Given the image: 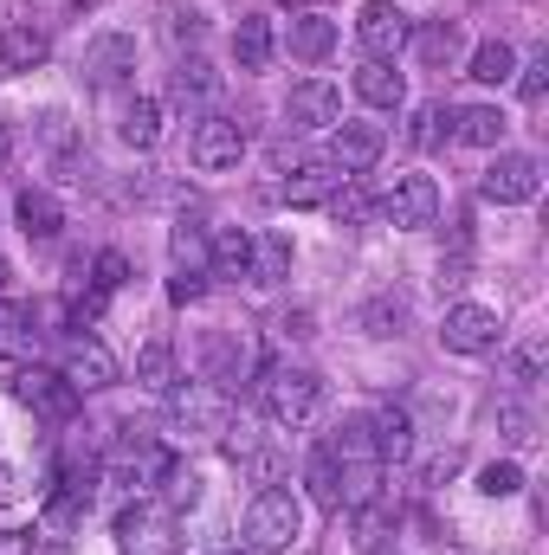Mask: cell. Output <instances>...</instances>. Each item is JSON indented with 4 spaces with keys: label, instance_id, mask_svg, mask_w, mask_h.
<instances>
[{
    "label": "cell",
    "instance_id": "6da1fadb",
    "mask_svg": "<svg viewBox=\"0 0 549 555\" xmlns=\"http://www.w3.org/2000/svg\"><path fill=\"white\" fill-rule=\"evenodd\" d=\"M233 395H220L214 382H188L168 388V433L175 439H227L233 433Z\"/></svg>",
    "mask_w": 549,
    "mask_h": 555
},
{
    "label": "cell",
    "instance_id": "7a4b0ae2",
    "mask_svg": "<svg viewBox=\"0 0 549 555\" xmlns=\"http://www.w3.org/2000/svg\"><path fill=\"white\" fill-rule=\"evenodd\" d=\"M323 401V375L317 369H291V362H272L259 369V408L272 426H304Z\"/></svg>",
    "mask_w": 549,
    "mask_h": 555
},
{
    "label": "cell",
    "instance_id": "3957f363",
    "mask_svg": "<svg viewBox=\"0 0 549 555\" xmlns=\"http://www.w3.org/2000/svg\"><path fill=\"white\" fill-rule=\"evenodd\" d=\"M297 537H304V504L284 485H266L253 498V511H246V543L259 555H284V550H297Z\"/></svg>",
    "mask_w": 549,
    "mask_h": 555
},
{
    "label": "cell",
    "instance_id": "277c9868",
    "mask_svg": "<svg viewBox=\"0 0 549 555\" xmlns=\"http://www.w3.org/2000/svg\"><path fill=\"white\" fill-rule=\"evenodd\" d=\"M408 39H413V20L401 13V0H369V7L356 13V46H362V59L395 65V59L408 52Z\"/></svg>",
    "mask_w": 549,
    "mask_h": 555
},
{
    "label": "cell",
    "instance_id": "5b68a950",
    "mask_svg": "<svg viewBox=\"0 0 549 555\" xmlns=\"http://www.w3.org/2000/svg\"><path fill=\"white\" fill-rule=\"evenodd\" d=\"M13 401L33 408L39 420H52V426H72V414H78V388L59 369H20L13 375Z\"/></svg>",
    "mask_w": 549,
    "mask_h": 555
},
{
    "label": "cell",
    "instance_id": "8992f818",
    "mask_svg": "<svg viewBox=\"0 0 549 555\" xmlns=\"http://www.w3.org/2000/svg\"><path fill=\"white\" fill-rule=\"evenodd\" d=\"M485 201H498V207H524V201H537V188H544V162L537 155H524V149H498V162L485 168Z\"/></svg>",
    "mask_w": 549,
    "mask_h": 555
},
{
    "label": "cell",
    "instance_id": "52a82bcc",
    "mask_svg": "<svg viewBox=\"0 0 549 555\" xmlns=\"http://www.w3.org/2000/svg\"><path fill=\"white\" fill-rule=\"evenodd\" d=\"M498 310L491 304H452L446 310V323H439V343L452 349V356H485V349H498Z\"/></svg>",
    "mask_w": 549,
    "mask_h": 555
},
{
    "label": "cell",
    "instance_id": "ba28073f",
    "mask_svg": "<svg viewBox=\"0 0 549 555\" xmlns=\"http://www.w3.org/2000/svg\"><path fill=\"white\" fill-rule=\"evenodd\" d=\"M284 124H291V130H336V124H343V91H336L330 78H304V85H291V98H284Z\"/></svg>",
    "mask_w": 549,
    "mask_h": 555
},
{
    "label": "cell",
    "instance_id": "9c48e42d",
    "mask_svg": "<svg viewBox=\"0 0 549 555\" xmlns=\"http://www.w3.org/2000/svg\"><path fill=\"white\" fill-rule=\"evenodd\" d=\"M382 214H388V227H401V233L433 227V220H439V188H433V175H401V181L388 188Z\"/></svg>",
    "mask_w": 549,
    "mask_h": 555
},
{
    "label": "cell",
    "instance_id": "30bf717a",
    "mask_svg": "<svg viewBox=\"0 0 549 555\" xmlns=\"http://www.w3.org/2000/svg\"><path fill=\"white\" fill-rule=\"evenodd\" d=\"M259 375V349L240 336V330H227V336H207V375L201 382H214L220 395H233L240 382H253Z\"/></svg>",
    "mask_w": 549,
    "mask_h": 555
},
{
    "label": "cell",
    "instance_id": "8fae6325",
    "mask_svg": "<svg viewBox=\"0 0 549 555\" xmlns=\"http://www.w3.org/2000/svg\"><path fill=\"white\" fill-rule=\"evenodd\" d=\"M78 395H104V388H117L124 382V369H117V356L98 343V336H78L72 349H65V369H59Z\"/></svg>",
    "mask_w": 549,
    "mask_h": 555
},
{
    "label": "cell",
    "instance_id": "7c38bea8",
    "mask_svg": "<svg viewBox=\"0 0 549 555\" xmlns=\"http://www.w3.org/2000/svg\"><path fill=\"white\" fill-rule=\"evenodd\" d=\"M130 72H137V39H130V33H98V39L85 46V85L111 91V85H124Z\"/></svg>",
    "mask_w": 549,
    "mask_h": 555
},
{
    "label": "cell",
    "instance_id": "4fadbf2b",
    "mask_svg": "<svg viewBox=\"0 0 549 555\" xmlns=\"http://www.w3.org/2000/svg\"><path fill=\"white\" fill-rule=\"evenodd\" d=\"M343 181H349V175H343L330 155H323V162H297V168L278 181V201H284V207H323Z\"/></svg>",
    "mask_w": 549,
    "mask_h": 555
},
{
    "label": "cell",
    "instance_id": "5bb4252c",
    "mask_svg": "<svg viewBox=\"0 0 549 555\" xmlns=\"http://www.w3.org/2000/svg\"><path fill=\"white\" fill-rule=\"evenodd\" d=\"M240 155H246V130L233 117H201V130H194V168L220 175V168H240Z\"/></svg>",
    "mask_w": 549,
    "mask_h": 555
},
{
    "label": "cell",
    "instance_id": "9a60e30c",
    "mask_svg": "<svg viewBox=\"0 0 549 555\" xmlns=\"http://www.w3.org/2000/svg\"><path fill=\"white\" fill-rule=\"evenodd\" d=\"M382 124H336L330 130V162L343 168V175H369L375 162H382Z\"/></svg>",
    "mask_w": 549,
    "mask_h": 555
},
{
    "label": "cell",
    "instance_id": "2e32d148",
    "mask_svg": "<svg viewBox=\"0 0 549 555\" xmlns=\"http://www.w3.org/2000/svg\"><path fill=\"white\" fill-rule=\"evenodd\" d=\"M395 530H401V517L382 498H369V504L349 511V543H356V555H388L395 550Z\"/></svg>",
    "mask_w": 549,
    "mask_h": 555
},
{
    "label": "cell",
    "instance_id": "e0dca14e",
    "mask_svg": "<svg viewBox=\"0 0 549 555\" xmlns=\"http://www.w3.org/2000/svg\"><path fill=\"white\" fill-rule=\"evenodd\" d=\"M369 439H375V459L382 465H408L413 459V414L408 408H375L369 414Z\"/></svg>",
    "mask_w": 549,
    "mask_h": 555
},
{
    "label": "cell",
    "instance_id": "ac0fdd59",
    "mask_svg": "<svg viewBox=\"0 0 549 555\" xmlns=\"http://www.w3.org/2000/svg\"><path fill=\"white\" fill-rule=\"evenodd\" d=\"M356 98H362L369 111H401V104H408V78H401L395 65H382V59H362V65H356Z\"/></svg>",
    "mask_w": 549,
    "mask_h": 555
},
{
    "label": "cell",
    "instance_id": "d6986e66",
    "mask_svg": "<svg viewBox=\"0 0 549 555\" xmlns=\"http://www.w3.org/2000/svg\"><path fill=\"white\" fill-rule=\"evenodd\" d=\"M511 130V117L498 111V104H465V111H452V137L465 142V149H498Z\"/></svg>",
    "mask_w": 549,
    "mask_h": 555
},
{
    "label": "cell",
    "instance_id": "ffe728a7",
    "mask_svg": "<svg viewBox=\"0 0 549 555\" xmlns=\"http://www.w3.org/2000/svg\"><path fill=\"white\" fill-rule=\"evenodd\" d=\"M46 52H52V39H46V26H33V20H20V26L0 33V65H7V72H33V65H46Z\"/></svg>",
    "mask_w": 549,
    "mask_h": 555
},
{
    "label": "cell",
    "instance_id": "44dd1931",
    "mask_svg": "<svg viewBox=\"0 0 549 555\" xmlns=\"http://www.w3.org/2000/svg\"><path fill=\"white\" fill-rule=\"evenodd\" d=\"M13 214H20V233L26 240H59V227H65V214H59V201L46 194V188H20V201H13Z\"/></svg>",
    "mask_w": 549,
    "mask_h": 555
},
{
    "label": "cell",
    "instance_id": "7402d4cb",
    "mask_svg": "<svg viewBox=\"0 0 549 555\" xmlns=\"http://www.w3.org/2000/svg\"><path fill=\"white\" fill-rule=\"evenodd\" d=\"M207 272L214 278H253V233L220 227V233L207 240Z\"/></svg>",
    "mask_w": 549,
    "mask_h": 555
},
{
    "label": "cell",
    "instance_id": "603a6c76",
    "mask_svg": "<svg viewBox=\"0 0 549 555\" xmlns=\"http://www.w3.org/2000/svg\"><path fill=\"white\" fill-rule=\"evenodd\" d=\"M272 20L266 13H240V26H233V59H240V72H266L272 65Z\"/></svg>",
    "mask_w": 549,
    "mask_h": 555
},
{
    "label": "cell",
    "instance_id": "cb8c5ba5",
    "mask_svg": "<svg viewBox=\"0 0 549 555\" xmlns=\"http://www.w3.org/2000/svg\"><path fill=\"white\" fill-rule=\"evenodd\" d=\"M330 52H336V20H330V13H297V20H291V59L317 65V59H330Z\"/></svg>",
    "mask_w": 549,
    "mask_h": 555
},
{
    "label": "cell",
    "instance_id": "d4e9b609",
    "mask_svg": "<svg viewBox=\"0 0 549 555\" xmlns=\"http://www.w3.org/2000/svg\"><path fill=\"white\" fill-rule=\"evenodd\" d=\"M304 485H310L317 511L343 517V478H336V459H330V446H323V439H317V446H310V459H304Z\"/></svg>",
    "mask_w": 549,
    "mask_h": 555
},
{
    "label": "cell",
    "instance_id": "484cf974",
    "mask_svg": "<svg viewBox=\"0 0 549 555\" xmlns=\"http://www.w3.org/2000/svg\"><path fill=\"white\" fill-rule=\"evenodd\" d=\"M408 46L420 52V59H426V65H433V72H446V65L465 52V39H459V26H452V20H426V26L413 33Z\"/></svg>",
    "mask_w": 549,
    "mask_h": 555
},
{
    "label": "cell",
    "instance_id": "4316f807",
    "mask_svg": "<svg viewBox=\"0 0 549 555\" xmlns=\"http://www.w3.org/2000/svg\"><path fill=\"white\" fill-rule=\"evenodd\" d=\"M465 78H478V85H511V78H518V52H511L505 39H485V46L472 52Z\"/></svg>",
    "mask_w": 549,
    "mask_h": 555
},
{
    "label": "cell",
    "instance_id": "83f0119b",
    "mask_svg": "<svg viewBox=\"0 0 549 555\" xmlns=\"http://www.w3.org/2000/svg\"><path fill=\"white\" fill-rule=\"evenodd\" d=\"M168 259H175V272L207 278V233H201L194 220H181V227L168 233Z\"/></svg>",
    "mask_w": 549,
    "mask_h": 555
},
{
    "label": "cell",
    "instance_id": "f1b7e54d",
    "mask_svg": "<svg viewBox=\"0 0 549 555\" xmlns=\"http://www.w3.org/2000/svg\"><path fill=\"white\" fill-rule=\"evenodd\" d=\"M214 91H220V72L194 52V59H181V72H175V98L181 104H214Z\"/></svg>",
    "mask_w": 549,
    "mask_h": 555
},
{
    "label": "cell",
    "instance_id": "f546056e",
    "mask_svg": "<svg viewBox=\"0 0 549 555\" xmlns=\"http://www.w3.org/2000/svg\"><path fill=\"white\" fill-rule=\"evenodd\" d=\"M155 485H162V504H168V511H194V504H201V472L181 465V459H168Z\"/></svg>",
    "mask_w": 549,
    "mask_h": 555
},
{
    "label": "cell",
    "instance_id": "4dcf8cb0",
    "mask_svg": "<svg viewBox=\"0 0 549 555\" xmlns=\"http://www.w3.org/2000/svg\"><path fill=\"white\" fill-rule=\"evenodd\" d=\"M33 317L20 310V304H7L0 297V362H20V356H33Z\"/></svg>",
    "mask_w": 549,
    "mask_h": 555
},
{
    "label": "cell",
    "instance_id": "1f68e13d",
    "mask_svg": "<svg viewBox=\"0 0 549 555\" xmlns=\"http://www.w3.org/2000/svg\"><path fill=\"white\" fill-rule=\"evenodd\" d=\"M278 278H291V240L266 233V240H253V284H278Z\"/></svg>",
    "mask_w": 549,
    "mask_h": 555
},
{
    "label": "cell",
    "instance_id": "d6a6232c",
    "mask_svg": "<svg viewBox=\"0 0 549 555\" xmlns=\"http://www.w3.org/2000/svg\"><path fill=\"white\" fill-rule=\"evenodd\" d=\"M124 142H130V149H155V142H162V104H155V98H137V104L124 111Z\"/></svg>",
    "mask_w": 549,
    "mask_h": 555
},
{
    "label": "cell",
    "instance_id": "836d02e7",
    "mask_svg": "<svg viewBox=\"0 0 549 555\" xmlns=\"http://www.w3.org/2000/svg\"><path fill=\"white\" fill-rule=\"evenodd\" d=\"M137 382L142 388H175V349H168L162 336L137 349Z\"/></svg>",
    "mask_w": 549,
    "mask_h": 555
},
{
    "label": "cell",
    "instance_id": "e575fe53",
    "mask_svg": "<svg viewBox=\"0 0 549 555\" xmlns=\"http://www.w3.org/2000/svg\"><path fill=\"white\" fill-rule=\"evenodd\" d=\"M408 137H413V149H439V142L452 137V111H446V104H420Z\"/></svg>",
    "mask_w": 549,
    "mask_h": 555
},
{
    "label": "cell",
    "instance_id": "d590c367",
    "mask_svg": "<svg viewBox=\"0 0 549 555\" xmlns=\"http://www.w3.org/2000/svg\"><path fill=\"white\" fill-rule=\"evenodd\" d=\"M478 491H485V498H518V491H524V465H518V459L485 465V472H478Z\"/></svg>",
    "mask_w": 549,
    "mask_h": 555
},
{
    "label": "cell",
    "instance_id": "8d00e7d4",
    "mask_svg": "<svg viewBox=\"0 0 549 555\" xmlns=\"http://www.w3.org/2000/svg\"><path fill=\"white\" fill-rule=\"evenodd\" d=\"M323 207H330L336 220H349V227H356V220H369V194L356 188V175H349V181H343V188H336V194H330Z\"/></svg>",
    "mask_w": 549,
    "mask_h": 555
},
{
    "label": "cell",
    "instance_id": "74e56055",
    "mask_svg": "<svg viewBox=\"0 0 549 555\" xmlns=\"http://www.w3.org/2000/svg\"><path fill=\"white\" fill-rule=\"evenodd\" d=\"M544 85H549V52H537V59L518 65V98L524 104H544Z\"/></svg>",
    "mask_w": 549,
    "mask_h": 555
},
{
    "label": "cell",
    "instance_id": "f35d334b",
    "mask_svg": "<svg viewBox=\"0 0 549 555\" xmlns=\"http://www.w3.org/2000/svg\"><path fill=\"white\" fill-rule=\"evenodd\" d=\"M124 278H130V259H124V253H98V266H91V284H98V297L124 291Z\"/></svg>",
    "mask_w": 549,
    "mask_h": 555
},
{
    "label": "cell",
    "instance_id": "ab89813d",
    "mask_svg": "<svg viewBox=\"0 0 549 555\" xmlns=\"http://www.w3.org/2000/svg\"><path fill=\"white\" fill-rule=\"evenodd\" d=\"M544 343H524V349H518V356H511V382H518V388H531V382H537V375H544Z\"/></svg>",
    "mask_w": 549,
    "mask_h": 555
},
{
    "label": "cell",
    "instance_id": "60d3db41",
    "mask_svg": "<svg viewBox=\"0 0 549 555\" xmlns=\"http://www.w3.org/2000/svg\"><path fill=\"white\" fill-rule=\"evenodd\" d=\"M498 426H505V439H511V446H524V439H531V414H524L518 401H498Z\"/></svg>",
    "mask_w": 549,
    "mask_h": 555
},
{
    "label": "cell",
    "instance_id": "b9f144b4",
    "mask_svg": "<svg viewBox=\"0 0 549 555\" xmlns=\"http://www.w3.org/2000/svg\"><path fill=\"white\" fill-rule=\"evenodd\" d=\"M240 459H246L253 485H278V478H284V459H278V452H240Z\"/></svg>",
    "mask_w": 549,
    "mask_h": 555
},
{
    "label": "cell",
    "instance_id": "7bdbcfd3",
    "mask_svg": "<svg viewBox=\"0 0 549 555\" xmlns=\"http://www.w3.org/2000/svg\"><path fill=\"white\" fill-rule=\"evenodd\" d=\"M459 472V446H446V452H433L426 465H420V485H446Z\"/></svg>",
    "mask_w": 549,
    "mask_h": 555
},
{
    "label": "cell",
    "instance_id": "ee69618b",
    "mask_svg": "<svg viewBox=\"0 0 549 555\" xmlns=\"http://www.w3.org/2000/svg\"><path fill=\"white\" fill-rule=\"evenodd\" d=\"M401 317H408V304H388V297H382V304H369L362 323H369V336H388V323H401Z\"/></svg>",
    "mask_w": 549,
    "mask_h": 555
},
{
    "label": "cell",
    "instance_id": "f6af8a7d",
    "mask_svg": "<svg viewBox=\"0 0 549 555\" xmlns=\"http://www.w3.org/2000/svg\"><path fill=\"white\" fill-rule=\"evenodd\" d=\"M201 291H207V278H188V272H175V284H168V297H175V304H194Z\"/></svg>",
    "mask_w": 549,
    "mask_h": 555
},
{
    "label": "cell",
    "instance_id": "bcb514c9",
    "mask_svg": "<svg viewBox=\"0 0 549 555\" xmlns=\"http://www.w3.org/2000/svg\"><path fill=\"white\" fill-rule=\"evenodd\" d=\"M46 142H52V149H72V124H65V111H46Z\"/></svg>",
    "mask_w": 549,
    "mask_h": 555
},
{
    "label": "cell",
    "instance_id": "7dc6e473",
    "mask_svg": "<svg viewBox=\"0 0 549 555\" xmlns=\"http://www.w3.org/2000/svg\"><path fill=\"white\" fill-rule=\"evenodd\" d=\"M0 555H33V543L20 530H0Z\"/></svg>",
    "mask_w": 549,
    "mask_h": 555
},
{
    "label": "cell",
    "instance_id": "c3c4849f",
    "mask_svg": "<svg viewBox=\"0 0 549 555\" xmlns=\"http://www.w3.org/2000/svg\"><path fill=\"white\" fill-rule=\"evenodd\" d=\"M20 498V472L13 465H0V504H13Z\"/></svg>",
    "mask_w": 549,
    "mask_h": 555
},
{
    "label": "cell",
    "instance_id": "681fc988",
    "mask_svg": "<svg viewBox=\"0 0 549 555\" xmlns=\"http://www.w3.org/2000/svg\"><path fill=\"white\" fill-rule=\"evenodd\" d=\"M7 155H13V130H7V124H0V162H7Z\"/></svg>",
    "mask_w": 549,
    "mask_h": 555
},
{
    "label": "cell",
    "instance_id": "f907efd6",
    "mask_svg": "<svg viewBox=\"0 0 549 555\" xmlns=\"http://www.w3.org/2000/svg\"><path fill=\"white\" fill-rule=\"evenodd\" d=\"M0 291H7V259H0Z\"/></svg>",
    "mask_w": 549,
    "mask_h": 555
},
{
    "label": "cell",
    "instance_id": "816d5d0a",
    "mask_svg": "<svg viewBox=\"0 0 549 555\" xmlns=\"http://www.w3.org/2000/svg\"><path fill=\"white\" fill-rule=\"evenodd\" d=\"M214 555H246V550H214Z\"/></svg>",
    "mask_w": 549,
    "mask_h": 555
}]
</instances>
